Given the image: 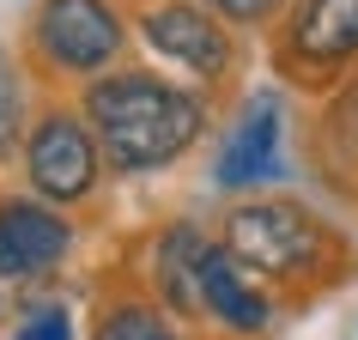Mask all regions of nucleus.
<instances>
[{
  "label": "nucleus",
  "mask_w": 358,
  "mask_h": 340,
  "mask_svg": "<svg viewBox=\"0 0 358 340\" xmlns=\"http://www.w3.org/2000/svg\"><path fill=\"white\" fill-rule=\"evenodd\" d=\"M85 115H92L110 170H158L170 158H182L207 128L201 97L152 73L97 79L85 92Z\"/></svg>",
  "instance_id": "obj_1"
},
{
  "label": "nucleus",
  "mask_w": 358,
  "mask_h": 340,
  "mask_svg": "<svg viewBox=\"0 0 358 340\" xmlns=\"http://www.w3.org/2000/svg\"><path fill=\"white\" fill-rule=\"evenodd\" d=\"M225 249L243 267H262V274H298V267L316 262L322 231L303 207H285V201H249L225 219Z\"/></svg>",
  "instance_id": "obj_2"
},
{
  "label": "nucleus",
  "mask_w": 358,
  "mask_h": 340,
  "mask_svg": "<svg viewBox=\"0 0 358 340\" xmlns=\"http://www.w3.org/2000/svg\"><path fill=\"white\" fill-rule=\"evenodd\" d=\"M31 43L61 73H97L122 49V19L110 13V0H43Z\"/></svg>",
  "instance_id": "obj_3"
},
{
  "label": "nucleus",
  "mask_w": 358,
  "mask_h": 340,
  "mask_svg": "<svg viewBox=\"0 0 358 340\" xmlns=\"http://www.w3.org/2000/svg\"><path fill=\"white\" fill-rule=\"evenodd\" d=\"M24 164H31L37 194H49V201H79V194H92V183H97V140L85 134L79 115L49 110L37 128H31Z\"/></svg>",
  "instance_id": "obj_4"
},
{
  "label": "nucleus",
  "mask_w": 358,
  "mask_h": 340,
  "mask_svg": "<svg viewBox=\"0 0 358 340\" xmlns=\"http://www.w3.org/2000/svg\"><path fill=\"white\" fill-rule=\"evenodd\" d=\"M140 37H146L164 61H182V67L201 73V79H225L231 73V37H225V24L207 19V6H182V0L146 6Z\"/></svg>",
  "instance_id": "obj_5"
},
{
  "label": "nucleus",
  "mask_w": 358,
  "mask_h": 340,
  "mask_svg": "<svg viewBox=\"0 0 358 340\" xmlns=\"http://www.w3.org/2000/svg\"><path fill=\"white\" fill-rule=\"evenodd\" d=\"M73 243L67 219L37 201H6L0 207V280H31L43 267H55Z\"/></svg>",
  "instance_id": "obj_6"
},
{
  "label": "nucleus",
  "mask_w": 358,
  "mask_h": 340,
  "mask_svg": "<svg viewBox=\"0 0 358 340\" xmlns=\"http://www.w3.org/2000/svg\"><path fill=\"white\" fill-rule=\"evenodd\" d=\"M194 274H201V310L213 322H225L231 334H262L267 328V298L243 280V262L225 243H201Z\"/></svg>",
  "instance_id": "obj_7"
},
{
  "label": "nucleus",
  "mask_w": 358,
  "mask_h": 340,
  "mask_svg": "<svg viewBox=\"0 0 358 340\" xmlns=\"http://www.w3.org/2000/svg\"><path fill=\"white\" fill-rule=\"evenodd\" d=\"M280 170H285L280 164V104L255 97L249 115L237 122V134L225 140L213 176H219V189H243V183H262V176H280Z\"/></svg>",
  "instance_id": "obj_8"
},
{
  "label": "nucleus",
  "mask_w": 358,
  "mask_h": 340,
  "mask_svg": "<svg viewBox=\"0 0 358 340\" xmlns=\"http://www.w3.org/2000/svg\"><path fill=\"white\" fill-rule=\"evenodd\" d=\"M292 49L310 67H340L358 55V0H310L292 24Z\"/></svg>",
  "instance_id": "obj_9"
},
{
  "label": "nucleus",
  "mask_w": 358,
  "mask_h": 340,
  "mask_svg": "<svg viewBox=\"0 0 358 340\" xmlns=\"http://www.w3.org/2000/svg\"><path fill=\"white\" fill-rule=\"evenodd\" d=\"M201 231L194 225H176L158 237V255H152V274H158V285H164L170 310H201V274H194V262H201Z\"/></svg>",
  "instance_id": "obj_10"
},
{
  "label": "nucleus",
  "mask_w": 358,
  "mask_h": 340,
  "mask_svg": "<svg viewBox=\"0 0 358 340\" xmlns=\"http://www.w3.org/2000/svg\"><path fill=\"white\" fill-rule=\"evenodd\" d=\"M92 340H176V328L152 304H115V310H103Z\"/></svg>",
  "instance_id": "obj_11"
},
{
  "label": "nucleus",
  "mask_w": 358,
  "mask_h": 340,
  "mask_svg": "<svg viewBox=\"0 0 358 340\" xmlns=\"http://www.w3.org/2000/svg\"><path fill=\"white\" fill-rule=\"evenodd\" d=\"M19 140V85H13V61L0 55V158H13Z\"/></svg>",
  "instance_id": "obj_12"
},
{
  "label": "nucleus",
  "mask_w": 358,
  "mask_h": 340,
  "mask_svg": "<svg viewBox=\"0 0 358 340\" xmlns=\"http://www.w3.org/2000/svg\"><path fill=\"white\" fill-rule=\"evenodd\" d=\"M13 340H73V322H67V310L61 304H43V310H31L24 316V328Z\"/></svg>",
  "instance_id": "obj_13"
},
{
  "label": "nucleus",
  "mask_w": 358,
  "mask_h": 340,
  "mask_svg": "<svg viewBox=\"0 0 358 340\" xmlns=\"http://www.w3.org/2000/svg\"><path fill=\"white\" fill-rule=\"evenodd\" d=\"M213 13H225V19H237V24H262L280 0H207Z\"/></svg>",
  "instance_id": "obj_14"
}]
</instances>
